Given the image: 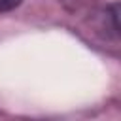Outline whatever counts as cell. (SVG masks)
<instances>
[{
  "label": "cell",
  "instance_id": "1",
  "mask_svg": "<svg viewBox=\"0 0 121 121\" xmlns=\"http://www.w3.org/2000/svg\"><path fill=\"white\" fill-rule=\"evenodd\" d=\"M23 0H0V11H9L13 8H17Z\"/></svg>",
  "mask_w": 121,
  "mask_h": 121
}]
</instances>
